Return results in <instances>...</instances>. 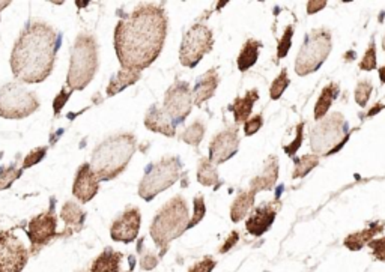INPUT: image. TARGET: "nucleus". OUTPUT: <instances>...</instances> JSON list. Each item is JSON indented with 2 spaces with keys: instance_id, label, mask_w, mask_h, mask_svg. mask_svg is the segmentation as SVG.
<instances>
[{
  "instance_id": "19",
  "label": "nucleus",
  "mask_w": 385,
  "mask_h": 272,
  "mask_svg": "<svg viewBox=\"0 0 385 272\" xmlns=\"http://www.w3.org/2000/svg\"><path fill=\"white\" fill-rule=\"evenodd\" d=\"M144 125H146L148 130L164 134L167 137H173L176 134V125L173 124L172 119L164 113V110L158 106H152L148 110L146 117H144Z\"/></svg>"
},
{
  "instance_id": "2",
  "label": "nucleus",
  "mask_w": 385,
  "mask_h": 272,
  "mask_svg": "<svg viewBox=\"0 0 385 272\" xmlns=\"http://www.w3.org/2000/svg\"><path fill=\"white\" fill-rule=\"evenodd\" d=\"M62 35L43 21H29L11 53L14 77L23 83H43L52 74Z\"/></svg>"
},
{
  "instance_id": "5",
  "label": "nucleus",
  "mask_w": 385,
  "mask_h": 272,
  "mask_svg": "<svg viewBox=\"0 0 385 272\" xmlns=\"http://www.w3.org/2000/svg\"><path fill=\"white\" fill-rule=\"evenodd\" d=\"M98 68V45L89 34H80L71 50L67 77L69 91H83L91 83Z\"/></svg>"
},
{
  "instance_id": "21",
  "label": "nucleus",
  "mask_w": 385,
  "mask_h": 272,
  "mask_svg": "<svg viewBox=\"0 0 385 272\" xmlns=\"http://www.w3.org/2000/svg\"><path fill=\"white\" fill-rule=\"evenodd\" d=\"M258 100H259V92L256 89L248 91L243 98H235L234 104L229 107V110L234 111L236 124H245L248 121V117H250L253 110V104Z\"/></svg>"
},
{
  "instance_id": "33",
  "label": "nucleus",
  "mask_w": 385,
  "mask_h": 272,
  "mask_svg": "<svg viewBox=\"0 0 385 272\" xmlns=\"http://www.w3.org/2000/svg\"><path fill=\"white\" fill-rule=\"evenodd\" d=\"M372 89H373V86H372L371 80H361V82L357 84L354 97H355V101L360 104L361 107H364L367 101H368V98H371Z\"/></svg>"
},
{
  "instance_id": "16",
  "label": "nucleus",
  "mask_w": 385,
  "mask_h": 272,
  "mask_svg": "<svg viewBox=\"0 0 385 272\" xmlns=\"http://www.w3.org/2000/svg\"><path fill=\"white\" fill-rule=\"evenodd\" d=\"M100 188V179L92 172L89 164L80 166V169L76 174L74 185H72V194H74L80 202L87 203L96 196Z\"/></svg>"
},
{
  "instance_id": "47",
  "label": "nucleus",
  "mask_w": 385,
  "mask_h": 272,
  "mask_svg": "<svg viewBox=\"0 0 385 272\" xmlns=\"http://www.w3.org/2000/svg\"><path fill=\"white\" fill-rule=\"evenodd\" d=\"M382 49H384V52H385V36H384V39H382Z\"/></svg>"
},
{
  "instance_id": "37",
  "label": "nucleus",
  "mask_w": 385,
  "mask_h": 272,
  "mask_svg": "<svg viewBox=\"0 0 385 272\" xmlns=\"http://www.w3.org/2000/svg\"><path fill=\"white\" fill-rule=\"evenodd\" d=\"M302 130H304V124L301 122L298 126H296V139L291 143V145H287V146L283 148L289 157H294L296 154V150L300 149L301 141H302Z\"/></svg>"
},
{
  "instance_id": "9",
  "label": "nucleus",
  "mask_w": 385,
  "mask_h": 272,
  "mask_svg": "<svg viewBox=\"0 0 385 272\" xmlns=\"http://www.w3.org/2000/svg\"><path fill=\"white\" fill-rule=\"evenodd\" d=\"M39 109V101L34 92L20 83H6L0 87V117L24 119Z\"/></svg>"
},
{
  "instance_id": "4",
  "label": "nucleus",
  "mask_w": 385,
  "mask_h": 272,
  "mask_svg": "<svg viewBox=\"0 0 385 272\" xmlns=\"http://www.w3.org/2000/svg\"><path fill=\"white\" fill-rule=\"evenodd\" d=\"M188 206L181 196L173 197L158 211L152 221L151 236L157 247L162 248V253H166L168 244L188 229Z\"/></svg>"
},
{
  "instance_id": "22",
  "label": "nucleus",
  "mask_w": 385,
  "mask_h": 272,
  "mask_svg": "<svg viewBox=\"0 0 385 272\" xmlns=\"http://www.w3.org/2000/svg\"><path fill=\"white\" fill-rule=\"evenodd\" d=\"M384 230V226L380 223L373 224V226L367 227L361 231H357V234H352L349 235L346 239H344V247L349 248L351 251H360L361 248H363L366 244H368L372 241V239L380 234V231Z\"/></svg>"
},
{
  "instance_id": "34",
  "label": "nucleus",
  "mask_w": 385,
  "mask_h": 272,
  "mask_svg": "<svg viewBox=\"0 0 385 272\" xmlns=\"http://www.w3.org/2000/svg\"><path fill=\"white\" fill-rule=\"evenodd\" d=\"M292 35H294V27L292 26H287L283 38L278 41V47H277V58L278 59H283L285 56L287 54L289 49H291L292 45Z\"/></svg>"
},
{
  "instance_id": "26",
  "label": "nucleus",
  "mask_w": 385,
  "mask_h": 272,
  "mask_svg": "<svg viewBox=\"0 0 385 272\" xmlns=\"http://www.w3.org/2000/svg\"><path fill=\"white\" fill-rule=\"evenodd\" d=\"M337 95H339V86L336 83H331L325 86L322 89V93H320V97L316 102V107H315V119L316 121H320V119H324L327 111L330 110L333 101L337 98Z\"/></svg>"
},
{
  "instance_id": "46",
  "label": "nucleus",
  "mask_w": 385,
  "mask_h": 272,
  "mask_svg": "<svg viewBox=\"0 0 385 272\" xmlns=\"http://www.w3.org/2000/svg\"><path fill=\"white\" fill-rule=\"evenodd\" d=\"M10 5V2H0V10H2V8H5V6H8Z\"/></svg>"
},
{
  "instance_id": "32",
  "label": "nucleus",
  "mask_w": 385,
  "mask_h": 272,
  "mask_svg": "<svg viewBox=\"0 0 385 272\" xmlns=\"http://www.w3.org/2000/svg\"><path fill=\"white\" fill-rule=\"evenodd\" d=\"M289 77H287V71L283 69L282 73L278 74V77L272 82L271 84V89H270V98L271 100H278L280 97H282L283 92L287 89V86H289Z\"/></svg>"
},
{
  "instance_id": "1",
  "label": "nucleus",
  "mask_w": 385,
  "mask_h": 272,
  "mask_svg": "<svg viewBox=\"0 0 385 272\" xmlns=\"http://www.w3.org/2000/svg\"><path fill=\"white\" fill-rule=\"evenodd\" d=\"M166 35L167 17L163 8H135L115 29V50L120 67L135 73L151 67L163 50Z\"/></svg>"
},
{
  "instance_id": "11",
  "label": "nucleus",
  "mask_w": 385,
  "mask_h": 272,
  "mask_svg": "<svg viewBox=\"0 0 385 272\" xmlns=\"http://www.w3.org/2000/svg\"><path fill=\"white\" fill-rule=\"evenodd\" d=\"M29 260L28 248L11 231L0 230V272H21Z\"/></svg>"
},
{
  "instance_id": "13",
  "label": "nucleus",
  "mask_w": 385,
  "mask_h": 272,
  "mask_svg": "<svg viewBox=\"0 0 385 272\" xmlns=\"http://www.w3.org/2000/svg\"><path fill=\"white\" fill-rule=\"evenodd\" d=\"M140 221L142 217L138 207H130V209H126L113 224H111V229H110L111 239L116 242H124V244L133 242L139 235Z\"/></svg>"
},
{
  "instance_id": "3",
  "label": "nucleus",
  "mask_w": 385,
  "mask_h": 272,
  "mask_svg": "<svg viewBox=\"0 0 385 272\" xmlns=\"http://www.w3.org/2000/svg\"><path fill=\"white\" fill-rule=\"evenodd\" d=\"M133 134H116L106 139L92 152L91 169L100 181H111L125 170L135 152Z\"/></svg>"
},
{
  "instance_id": "7",
  "label": "nucleus",
  "mask_w": 385,
  "mask_h": 272,
  "mask_svg": "<svg viewBox=\"0 0 385 272\" xmlns=\"http://www.w3.org/2000/svg\"><path fill=\"white\" fill-rule=\"evenodd\" d=\"M333 38L327 29H316L304 39L301 50L295 60V73L298 76L313 74L322 67L328 54L331 53Z\"/></svg>"
},
{
  "instance_id": "18",
  "label": "nucleus",
  "mask_w": 385,
  "mask_h": 272,
  "mask_svg": "<svg viewBox=\"0 0 385 272\" xmlns=\"http://www.w3.org/2000/svg\"><path fill=\"white\" fill-rule=\"evenodd\" d=\"M220 83V77L217 74L215 69H210L206 73L197 78L195 91H192V104H196L197 107L202 106L205 101H208L210 98L214 97L215 89L219 87Z\"/></svg>"
},
{
  "instance_id": "38",
  "label": "nucleus",
  "mask_w": 385,
  "mask_h": 272,
  "mask_svg": "<svg viewBox=\"0 0 385 272\" xmlns=\"http://www.w3.org/2000/svg\"><path fill=\"white\" fill-rule=\"evenodd\" d=\"M263 124V119L262 115H256L252 119H248V121L244 124V133L245 135H253L258 133Z\"/></svg>"
},
{
  "instance_id": "25",
  "label": "nucleus",
  "mask_w": 385,
  "mask_h": 272,
  "mask_svg": "<svg viewBox=\"0 0 385 272\" xmlns=\"http://www.w3.org/2000/svg\"><path fill=\"white\" fill-rule=\"evenodd\" d=\"M262 47V43L256 41V39H248V41L243 45V50H241L238 56V69L239 71H247L250 69L259 58V50Z\"/></svg>"
},
{
  "instance_id": "8",
  "label": "nucleus",
  "mask_w": 385,
  "mask_h": 272,
  "mask_svg": "<svg viewBox=\"0 0 385 272\" xmlns=\"http://www.w3.org/2000/svg\"><path fill=\"white\" fill-rule=\"evenodd\" d=\"M181 167L178 157L163 158L162 161L151 164L139 185V196L146 202H151L155 196L163 193L179 179Z\"/></svg>"
},
{
  "instance_id": "42",
  "label": "nucleus",
  "mask_w": 385,
  "mask_h": 272,
  "mask_svg": "<svg viewBox=\"0 0 385 272\" xmlns=\"http://www.w3.org/2000/svg\"><path fill=\"white\" fill-rule=\"evenodd\" d=\"M238 238H239V235H238V231H232L230 234V236H229V239H228V242L224 244L221 248H220V253H228L232 247H234L236 242H238Z\"/></svg>"
},
{
  "instance_id": "45",
  "label": "nucleus",
  "mask_w": 385,
  "mask_h": 272,
  "mask_svg": "<svg viewBox=\"0 0 385 272\" xmlns=\"http://www.w3.org/2000/svg\"><path fill=\"white\" fill-rule=\"evenodd\" d=\"M380 78H381L382 83H385V67L380 68Z\"/></svg>"
},
{
  "instance_id": "15",
  "label": "nucleus",
  "mask_w": 385,
  "mask_h": 272,
  "mask_svg": "<svg viewBox=\"0 0 385 272\" xmlns=\"http://www.w3.org/2000/svg\"><path fill=\"white\" fill-rule=\"evenodd\" d=\"M56 227H58V218H56L53 211H47L36 215V217L29 223V227L26 231L32 247L38 248L53 239L56 236Z\"/></svg>"
},
{
  "instance_id": "40",
  "label": "nucleus",
  "mask_w": 385,
  "mask_h": 272,
  "mask_svg": "<svg viewBox=\"0 0 385 272\" xmlns=\"http://www.w3.org/2000/svg\"><path fill=\"white\" fill-rule=\"evenodd\" d=\"M215 268V260L211 258H206L202 262L196 263L190 268L188 272H211Z\"/></svg>"
},
{
  "instance_id": "28",
  "label": "nucleus",
  "mask_w": 385,
  "mask_h": 272,
  "mask_svg": "<svg viewBox=\"0 0 385 272\" xmlns=\"http://www.w3.org/2000/svg\"><path fill=\"white\" fill-rule=\"evenodd\" d=\"M60 218L65 221L68 230L72 227H76V230H80L82 229V224L86 218V215L82 211V207H80L77 203L67 202L60 212Z\"/></svg>"
},
{
  "instance_id": "39",
  "label": "nucleus",
  "mask_w": 385,
  "mask_h": 272,
  "mask_svg": "<svg viewBox=\"0 0 385 272\" xmlns=\"http://www.w3.org/2000/svg\"><path fill=\"white\" fill-rule=\"evenodd\" d=\"M367 245L373 250V254H375L376 259L385 262V238L375 239V241H371Z\"/></svg>"
},
{
  "instance_id": "30",
  "label": "nucleus",
  "mask_w": 385,
  "mask_h": 272,
  "mask_svg": "<svg viewBox=\"0 0 385 272\" xmlns=\"http://www.w3.org/2000/svg\"><path fill=\"white\" fill-rule=\"evenodd\" d=\"M319 164L318 155H302L301 158L295 159V170L292 173L294 179H300L302 176H306Z\"/></svg>"
},
{
  "instance_id": "14",
  "label": "nucleus",
  "mask_w": 385,
  "mask_h": 272,
  "mask_svg": "<svg viewBox=\"0 0 385 272\" xmlns=\"http://www.w3.org/2000/svg\"><path fill=\"white\" fill-rule=\"evenodd\" d=\"M239 137L236 128H228L226 131L219 133L210 145V161L212 164H221L228 161L238 152Z\"/></svg>"
},
{
  "instance_id": "6",
  "label": "nucleus",
  "mask_w": 385,
  "mask_h": 272,
  "mask_svg": "<svg viewBox=\"0 0 385 272\" xmlns=\"http://www.w3.org/2000/svg\"><path fill=\"white\" fill-rule=\"evenodd\" d=\"M349 139L348 124L342 113H331L320 119L319 124L310 133V146L315 154L331 155L339 150Z\"/></svg>"
},
{
  "instance_id": "24",
  "label": "nucleus",
  "mask_w": 385,
  "mask_h": 272,
  "mask_svg": "<svg viewBox=\"0 0 385 272\" xmlns=\"http://www.w3.org/2000/svg\"><path fill=\"white\" fill-rule=\"evenodd\" d=\"M256 193L253 191H243L235 199L234 205L230 207V220L234 223H239L247 217V214L253 209Z\"/></svg>"
},
{
  "instance_id": "31",
  "label": "nucleus",
  "mask_w": 385,
  "mask_h": 272,
  "mask_svg": "<svg viewBox=\"0 0 385 272\" xmlns=\"http://www.w3.org/2000/svg\"><path fill=\"white\" fill-rule=\"evenodd\" d=\"M204 135H205V125L200 121H196V122H192L186 131H184L182 140L188 143V145L197 146L199 143L202 141Z\"/></svg>"
},
{
  "instance_id": "35",
  "label": "nucleus",
  "mask_w": 385,
  "mask_h": 272,
  "mask_svg": "<svg viewBox=\"0 0 385 272\" xmlns=\"http://www.w3.org/2000/svg\"><path fill=\"white\" fill-rule=\"evenodd\" d=\"M205 211H206V207H205L204 196H196L195 197V215H192L191 221L188 223V229L195 227L197 223L202 221V218L205 217Z\"/></svg>"
},
{
  "instance_id": "17",
  "label": "nucleus",
  "mask_w": 385,
  "mask_h": 272,
  "mask_svg": "<svg viewBox=\"0 0 385 272\" xmlns=\"http://www.w3.org/2000/svg\"><path fill=\"white\" fill-rule=\"evenodd\" d=\"M276 214H277V209L271 203H267V205L258 207V209L253 212V215H250V218H248L245 223V229L248 234L256 238L267 234V231L271 229L272 223H274V220H276Z\"/></svg>"
},
{
  "instance_id": "44",
  "label": "nucleus",
  "mask_w": 385,
  "mask_h": 272,
  "mask_svg": "<svg viewBox=\"0 0 385 272\" xmlns=\"http://www.w3.org/2000/svg\"><path fill=\"white\" fill-rule=\"evenodd\" d=\"M382 109H384V106H381V104H376L375 109L368 111V116H373V115L376 113V111H380V110H382Z\"/></svg>"
},
{
  "instance_id": "20",
  "label": "nucleus",
  "mask_w": 385,
  "mask_h": 272,
  "mask_svg": "<svg viewBox=\"0 0 385 272\" xmlns=\"http://www.w3.org/2000/svg\"><path fill=\"white\" fill-rule=\"evenodd\" d=\"M278 178V159L276 155L268 157L267 161L263 166V172L256 176V178L250 182V191L258 193V191L271 190L276 185Z\"/></svg>"
},
{
  "instance_id": "36",
  "label": "nucleus",
  "mask_w": 385,
  "mask_h": 272,
  "mask_svg": "<svg viewBox=\"0 0 385 272\" xmlns=\"http://www.w3.org/2000/svg\"><path fill=\"white\" fill-rule=\"evenodd\" d=\"M360 68L363 71H372L376 68V47H375V41L371 43V47L366 52L364 58L361 59L360 62Z\"/></svg>"
},
{
  "instance_id": "43",
  "label": "nucleus",
  "mask_w": 385,
  "mask_h": 272,
  "mask_svg": "<svg viewBox=\"0 0 385 272\" xmlns=\"http://www.w3.org/2000/svg\"><path fill=\"white\" fill-rule=\"evenodd\" d=\"M155 265H157V259L154 258V256H148V258L143 259V262H142L143 269H152Z\"/></svg>"
},
{
  "instance_id": "27",
  "label": "nucleus",
  "mask_w": 385,
  "mask_h": 272,
  "mask_svg": "<svg viewBox=\"0 0 385 272\" xmlns=\"http://www.w3.org/2000/svg\"><path fill=\"white\" fill-rule=\"evenodd\" d=\"M139 78H140V73H135V71H126V69L119 71V73L111 78V82L107 87V95L109 97H113V95H116L118 92L124 91L125 87L134 84Z\"/></svg>"
},
{
  "instance_id": "12",
  "label": "nucleus",
  "mask_w": 385,
  "mask_h": 272,
  "mask_svg": "<svg viewBox=\"0 0 385 272\" xmlns=\"http://www.w3.org/2000/svg\"><path fill=\"white\" fill-rule=\"evenodd\" d=\"M192 106V95L190 92V86L186 82H176L170 89L166 92L163 110L164 113L172 119L175 125L186 121L190 115Z\"/></svg>"
},
{
  "instance_id": "23",
  "label": "nucleus",
  "mask_w": 385,
  "mask_h": 272,
  "mask_svg": "<svg viewBox=\"0 0 385 272\" xmlns=\"http://www.w3.org/2000/svg\"><path fill=\"white\" fill-rule=\"evenodd\" d=\"M120 260H122V254L115 251L113 248H106L92 263V272H119L120 271Z\"/></svg>"
},
{
  "instance_id": "10",
  "label": "nucleus",
  "mask_w": 385,
  "mask_h": 272,
  "mask_svg": "<svg viewBox=\"0 0 385 272\" xmlns=\"http://www.w3.org/2000/svg\"><path fill=\"white\" fill-rule=\"evenodd\" d=\"M212 44L214 38L211 29L202 23H197L182 38L179 50L181 63L184 67L195 68L204 59V56L212 50Z\"/></svg>"
},
{
  "instance_id": "29",
  "label": "nucleus",
  "mask_w": 385,
  "mask_h": 272,
  "mask_svg": "<svg viewBox=\"0 0 385 272\" xmlns=\"http://www.w3.org/2000/svg\"><path fill=\"white\" fill-rule=\"evenodd\" d=\"M197 181L205 187H217L220 183L217 167L208 158H202L199 163Z\"/></svg>"
},
{
  "instance_id": "41",
  "label": "nucleus",
  "mask_w": 385,
  "mask_h": 272,
  "mask_svg": "<svg viewBox=\"0 0 385 272\" xmlns=\"http://www.w3.org/2000/svg\"><path fill=\"white\" fill-rule=\"evenodd\" d=\"M327 6V2H324V0H310V2H307V14H315L320 10H324V8Z\"/></svg>"
}]
</instances>
